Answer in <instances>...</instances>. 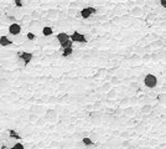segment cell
Here are the masks:
<instances>
[{"mask_svg": "<svg viewBox=\"0 0 166 149\" xmlns=\"http://www.w3.org/2000/svg\"><path fill=\"white\" fill-rule=\"evenodd\" d=\"M144 84L146 86L147 88H155L157 84V78L155 74L152 73H147L145 77H144Z\"/></svg>", "mask_w": 166, "mask_h": 149, "instance_id": "1", "label": "cell"}, {"mask_svg": "<svg viewBox=\"0 0 166 149\" xmlns=\"http://www.w3.org/2000/svg\"><path fill=\"white\" fill-rule=\"evenodd\" d=\"M18 57L24 62V65H28L33 58V54L32 52H27V51H20L18 54Z\"/></svg>", "mask_w": 166, "mask_h": 149, "instance_id": "2", "label": "cell"}, {"mask_svg": "<svg viewBox=\"0 0 166 149\" xmlns=\"http://www.w3.org/2000/svg\"><path fill=\"white\" fill-rule=\"evenodd\" d=\"M21 30H22V28H21V25H20L19 23H11L8 26V31H9L10 35H13V36H18L20 33H21Z\"/></svg>", "mask_w": 166, "mask_h": 149, "instance_id": "3", "label": "cell"}, {"mask_svg": "<svg viewBox=\"0 0 166 149\" xmlns=\"http://www.w3.org/2000/svg\"><path fill=\"white\" fill-rule=\"evenodd\" d=\"M70 40H71L72 42H79V44H85V42H87L85 35L78 33V31H75L72 35H70Z\"/></svg>", "mask_w": 166, "mask_h": 149, "instance_id": "4", "label": "cell"}, {"mask_svg": "<svg viewBox=\"0 0 166 149\" xmlns=\"http://www.w3.org/2000/svg\"><path fill=\"white\" fill-rule=\"evenodd\" d=\"M93 14H95V9H94V8H92V6H88V8L82 9L78 15H79L81 18H83V19H89Z\"/></svg>", "mask_w": 166, "mask_h": 149, "instance_id": "5", "label": "cell"}, {"mask_svg": "<svg viewBox=\"0 0 166 149\" xmlns=\"http://www.w3.org/2000/svg\"><path fill=\"white\" fill-rule=\"evenodd\" d=\"M56 40L60 42V45H62V44H65L66 41L70 40V35L67 33H58V35L56 36Z\"/></svg>", "mask_w": 166, "mask_h": 149, "instance_id": "6", "label": "cell"}, {"mask_svg": "<svg viewBox=\"0 0 166 149\" xmlns=\"http://www.w3.org/2000/svg\"><path fill=\"white\" fill-rule=\"evenodd\" d=\"M10 45H13V41H11L6 35H1V36H0V46L6 47V46H10Z\"/></svg>", "mask_w": 166, "mask_h": 149, "instance_id": "7", "label": "cell"}, {"mask_svg": "<svg viewBox=\"0 0 166 149\" xmlns=\"http://www.w3.org/2000/svg\"><path fill=\"white\" fill-rule=\"evenodd\" d=\"M8 135L10 137V139H15V140H20V139H21L20 133H18L15 129H9V130H8Z\"/></svg>", "mask_w": 166, "mask_h": 149, "instance_id": "8", "label": "cell"}, {"mask_svg": "<svg viewBox=\"0 0 166 149\" xmlns=\"http://www.w3.org/2000/svg\"><path fill=\"white\" fill-rule=\"evenodd\" d=\"M42 35L43 36H51V35H53V29L51 28V26H43L42 28Z\"/></svg>", "mask_w": 166, "mask_h": 149, "instance_id": "9", "label": "cell"}, {"mask_svg": "<svg viewBox=\"0 0 166 149\" xmlns=\"http://www.w3.org/2000/svg\"><path fill=\"white\" fill-rule=\"evenodd\" d=\"M81 143L84 145V147H87V148H88V147H92V145H94L93 144V140L90 139L89 137H83V139H82Z\"/></svg>", "mask_w": 166, "mask_h": 149, "instance_id": "10", "label": "cell"}, {"mask_svg": "<svg viewBox=\"0 0 166 149\" xmlns=\"http://www.w3.org/2000/svg\"><path fill=\"white\" fill-rule=\"evenodd\" d=\"M151 111H152V107L150 104H144L141 107V109H140V112H141L142 114H147V113H150Z\"/></svg>", "mask_w": 166, "mask_h": 149, "instance_id": "11", "label": "cell"}, {"mask_svg": "<svg viewBox=\"0 0 166 149\" xmlns=\"http://www.w3.org/2000/svg\"><path fill=\"white\" fill-rule=\"evenodd\" d=\"M71 55H73V47H68V49H63L62 50V56L63 57H68Z\"/></svg>", "mask_w": 166, "mask_h": 149, "instance_id": "12", "label": "cell"}, {"mask_svg": "<svg viewBox=\"0 0 166 149\" xmlns=\"http://www.w3.org/2000/svg\"><path fill=\"white\" fill-rule=\"evenodd\" d=\"M131 15H133V16H140V15H142V9L139 8V6H135V8H133V10H131Z\"/></svg>", "mask_w": 166, "mask_h": 149, "instance_id": "13", "label": "cell"}, {"mask_svg": "<svg viewBox=\"0 0 166 149\" xmlns=\"http://www.w3.org/2000/svg\"><path fill=\"white\" fill-rule=\"evenodd\" d=\"M123 113L127 114V116H133V114H135V109L133 107H127V108H124Z\"/></svg>", "mask_w": 166, "mask_h": 149, "instance_id": "14", "label": "cell"}, {"mask_svg": "<svg viewBox=\"0 0 166 149\" xmlns=\"http://www.w3.org/2000/svg\"><path fill=\"white\" fill-rule=\"evenodd\" d=\"M11 149H25V145L22 143H20V142H16L14 143V145L11 147Z\"/></svg>", "mask_w": 166, "mask_h": 149, "instance_id": "15", "label": "cell"}, {"mask_svg": "<svg viewBox=\"0 0 166 149\" xmlns=\"http://www.w3.org/2000/svg\"><path fill=\"white\" fill-rule=\"evenodd\" d=\"M72 45H73V42H72L71 40H68V41H66L65 44H62L61 47H62V50H63V49H68V47H72Z\"/></svg>", "mask_w": 166, "mask_h": 149, "instance_id": "16", "label": "cell"}, {"mask_svg": "<svg viewBox=\"0 0 166 149\" xmlns=\"http://www.w3.org/2000/svg\"><path fill=\"white\" fill-rule=\"evenodd\" d=\"M26 39H27L28 41H33V40L36 39V35L33 33H27L26 34Z\"/></svg>", "mask_w": 166, "mask_h": 149, "instance_id": "17", "label": "cell"}, {"mask_svg": "<svg viewBox=\"0 0 166 149\" xmlns=\"http://www.w3.org/2000/svg\"><path fill=\"white\" fill-rule=\"evenodd\" d=\"M114 97H117V89L115 88L110 89L109 93H108V98H114Z\"/></svg>", "mask_w": 166, "mask_h": 149, "instance_id": "18", "label": "cell"}, {"mask_svg": "<svg viewBox=\"0 0 166 149\" xmlns=\"http://www.w3.org/2000/svg\"><path fill=\"white\" fill-rule=\"evenodd\" d=\"M157 98H159V101H160V102H166V93H161V94H159V96H157Z\"/></svg>", "mask_w": 166, "mask_h": 149, "instance_id": "19", "label": "cell"}, {"mask_svg": "<svg viewBox=\"0 0 166 149\" xmlns=\"http://www.w3.org/2000/svg\"><path fill=\"white\" fill-rule=\"evenodd\" d=\"M14 4L16 8H22V6H24V1H21V0H15Z\"/></svg>", "mask_w": 166, "mask_h": 149, "instance_id": "20", "label": "cell"}, {"mask_svg": "<svg viewBox=\"0 0 166 149\" xmlns=\"http://www.w3.org/2000/svg\"><path fill=\"white\" fill-rule=\"evenodd\" d=\"M162 45V41L159 40V41H155V42H151V47H160Z\"/></svg>", "mask_w": 166, "mask_h": 149, "instance_id": "21", "label": "cell"}, {"mask_svg": "<svg viewBox=\"0 0 166 149\" xmlns=\"http://www.w3.org/2000/svg\"><path fill=\"white\" fill-rule=\"evenodd\" d=\"M110 82H112V84H117L119 82V78L114 76V77H112V78H110Z\"/></svg>", "mask_w": 166, "mask_h": 149, "instance_id": "22", "label": "cell"}, {"mask_svg": "<svg viewBox=\"0 0 166 149\" xmlns=\"http://www.w3.org/2000/svg\"><path fill=\"white\" fill-rule=\"evenodd\" d=\"M90 139L92 140H95L97 139V138H98V135H97V133H92V134H90V137H89Z\"/></svg>", "mask_w": 166, "mask_h": 149, "instance_id": "23", "label": "cell"}, {"mask_svg": "<svg viewBox=\"0 0 166 149\" xmlns=\"http://www.w3.org/2000/svg\"><path fill=\"white\" fill-rule=\"evenodd\" d=\"M130 102V99H129V98H123V99H122V104H127V103H129Z\"/></svg>", "mask_w": 166, "mask_h": 149, "instance_id": "24", "label": "cell"}, {"mask_svg": "<svg viewBox=\"0 0 166 149\" xmlns=\"http://www.w3.org/2000/svg\"><path fill=\"white\" fill-rule=\"evenodd\" d=\"M131 87H133V88H135V89L139 88V83H138V82H134V83L131 84Z\"/></svg>", "mask_w": 166, "mask_h": 149, "instance_id": "25", "label": "cell"}, {"mask_svg": "<svg viewBox=\"0 0 166 149\" xmlns=\"http://www.w3.org/2000/svg\"><path fill=\"white\" fill-rule=\"evenodd\" d=\"M122 137H123V138H129L130 135H129V133H127V132H124V133H122Z\"/></svg>", "mask_w": 166, "mask_h": 149, "instance_id": "26", "label": "cell"}, {"mask_svg": "<svg viewBox=\"0 0 166 149\" xmlns=\"http://www.w3.org/2000/svg\"><path fill=\"white\" fill-rule=\"evenodd\" d=\"M160 5H161L162 8H166V0H161V1H160Z\"/></svg>", "mask_w": 166, "mask_h": 149, "instance_id": "27", "label": "cell"}, {"mask_svg": "<svg viewBox=\"0 0 166 149\" xmlns=\"http://www.w3.org/2000/svg\"><path fill=\"white\" fill-rule=\"evenodd\" d=\"M110 88V84H105L104 87H103V91H108Z\"/></svg>", "mask_w": 166, "mask_h": 149, "instance_id": "28", "label": "cell"}, {"mask_svg": "<svg viewBox=\"0 0 166 149\" xmlns=\"http://www.w3.org/2000/svg\"><path fill=\"white\" fill-rule=\"evenodd\" d=\"M138 52H140V54H144V52H145V50H144V49H138Z\"/></svg>", "mask_w": 166, "mask_h": 149, "instance_id": "29", "label": "cell"}, {"mask_svg": "<svg viewBox=\"0 0 166 149\" xmlns=\"http://www.w3.org/2000/svg\"><path fill=\"white\" fill-rule=\"evenodd\" d=\"M123 147H125V148H127V147H129V143H128V142H124V143H123Z\"/></svg>", "mask_w": 166, "mask_h": 149, "instance_id": "30", "label": "cell"}, {"mask_svg": "<svg viewBox=\"0 0 166 149\" xmlns=\"http://www.w3.org/2000/svg\"><path fill=\"white\" fill-rule=\"evenodd\" d=\"M114 21H115V23H119V21H120V18H114Z\"/></svg>", "mask_w": 166, "mask_h": 149, "instance_id": "31", "label": "cell"}, {"mask_svg": "<svg viewBox=\"0 0 166 149\" xmlns=\"http://www.w3.org/2000/svg\"><path fill=\"white\" fill-rule=\"evenodd\" d=\"M161 25H162V28H164V29H166V23H162Z\"/></svg>", "mask_w": 166, "mask_h": 149, "instance_id": "32", "label": "cell"}, {"mask_svg": "<svg viewBox=\"0 0 166 149\" xmlns=\"http://www.w3.org/2000/svg\"><path fill=\"white\" fill-rule=\"evenodd\" d=\"M164 74H166V70H165V71H164Z\"/></svg>", "mask_w": 166, "mask_h": 149, "instance_id": "33", "label": "cell"}, {"mask_svg": "<svg viewBox=\"0 0 166 149\" xmlns=\"http://www.w3.org/2000/svg\"><path fill=\"white\" fill-rule=\"evenodd\" d=\"M164 44H165V45H166V40H165V42H164Z\"/></svg>", "mask_w": 166, "mask_h": 149, "instance_id": "34", "label": "cell"}, {"mask_svg": "<svg viewBox=\"0 0 166 149\" xmlns=\"http://www.w3.org/2000/svg\"><path fill=\"white\" fill-rule=\"evenodd\" d=\"M164 56H165V57H166V52H165V55H164Z\"/></svg>", "mask_w": 166, "mask_h": 149, "instance_id": "35", "label": "cell"}]
</instances>
